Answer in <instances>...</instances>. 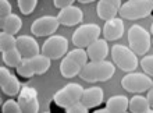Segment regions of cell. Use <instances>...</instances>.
<instances>
[{"label":"cell","mask_w":153,"mask_h":113,"mask_svg":"<svg viewBox=\"0 0 153 113\" xmlns=\"http://www.w3.org/2000/svg\"><path fill=\"white\" fill-rule=\"evenodd\" d=\"M52 59L48 56L36 55L33 57H28L21 61V64L16 67V73L20 77V81H28L33 76H42L49 70Z\"/></svg>","instance_id":"cell-1"},{"label":"cell","mask_w":153,"mask_h":113,"mask_svg":"<svg viewBox=\"0 0 153 113\" xmlns=\"http://www.w3.org/2000/svg\"><path fill=\"white\" fill-rule=\"evenodd\" d=\"M116 73V67L113 63L106 60L100 61H88L82 67L79 77L88 82H97V81H107Z\"/></svg>","instance_id":"cell-2"},{"label":"cell","mask_w":153,"mask_h":113,"mask_svg":"<svg viewBox=\"0 0 153 113\" xmlns=\"http://www.w3.org/2000/svg\"><path fill=\"white\" fill-rule=\"evenodd\" d=\"M88 53L82 48H75L68 52L63 57L60 63V73L64 78H73L76 74L81 73V70L88 63Z\"/></svg>","instance_id":"cell-3"},{"label":"cell","mask_w":153,"mask_h":113,"mask_svg":"<svg viewBox=\"0 0 153 113\" xmlns=\"http://www.w3.org/2000/svg\"><path fill=\"white\" fill-rule=\"evenodd\" d=\"M153 1L152 0H128L127 3L121 4L120 17L125 20H139L152 14Z\"/></svg>","instance_id":"cell-4"},{"label":"cell","mask_w":153,"mask_h":113,"mask_svg":"<svg viewBox=\"0 0 153 113\" xmlns=\"http://www.w3.org/2000/svg\"><path fill=\"white\" fill-rule=\"evenodd\" d=\"M111 57L117 67H120L123 71H134L138 67L137 53L131 48L124 45H114L111 48Z\"/></svg>","instance_id":"cell-5"},{"label":"cell","mask_w":153,"mask_h":113,"mask_svg":"<svg viewBox=\"0 0 153 113\" xmlns=\"http://www.w3.org/2000/svg\"><path fill=\"white\" fill-rule=\"evenodd\" d=\"M128 42L129 48L137 55H145L152 43V35L141 25H131V28L128 29Z\"/></svg>","instance_id":"cell-6"},{"label":"cell","mask_w":153,"mask_h":113,"mask_svg":"<svg viewBox=\"0 0 153 113\" xmlns=\"http://www.w3.org/2000/svg\"><path fill=\"white\" fill-rule=\"evenodd\" d=\"M82 92H84V88L81 87L79 84L76 82H70L61 88L60 91H57L53 97V102L57 103V105L63 108V109H67L71 105H74L75 102L81 101V97H82Z\"/></svg>","instance_id":"cell-7"},{"label":"cell","mask_w":153,"mask_h":113,"mask_svg":"<svg viewBox=\"0 0 153 113\" xmlns=\"http://www.w3.org/2000/svg\"><path fill=\"white\" fill-rule=\"evenodd\" d=\"M102 29L97 24H84L75 29L73 34V43L76 48H88L91 43L99 39Z\"/></svg>","instance_id":"cell-8"},{"label":"cell","mask_w":153,"mask_h":113,"mask_svg":"<svg viewBox=\"0 0 153 113\" xmlns=\"http://www.w3.org/2000/svg\"><path fill=\"white\" fill-rule=\"evenodd\" d=\"M152 84L153 80L146 73H129L125 77H123V80H121V85L125 91L135 94H142L149 91Z\"/></svg>","instance_id":"cell-9"},{"label":"cell","mask_w":153,"mask_h":113,"mask_svg":"<svg viewBox=\"0 0 153 113\" xmlns=\"http://www.w3.org/2000/svg\"><path fill=\"white\" fill-rule=\"evenodd\" d=\"M67 50H68V40L61 35H52L42 45V53L45 56L50 57L52 60H57L65 56Z\"/></svg>","instance_id":"cell-10"},{"label":"cell","mask_w":153,"mask_h":113,"mask_svg":"<svg viewBox=\"0 0 153 113\" xmlns=\"http://www.w3.org/2000/svg\"><path fill=\"white\" fill-rule=\"evenodd\" d=\"M59 25H60V22L57 20V17L43 16V17L36 18L32 22L31 32L35 37H49V35H53V34L56 32Z\"/></svg>","instance_id":"cell-11"},{"label":"cell","mask_w":153,"mask_h":113,"mask_svg":"<svg viewBox=\"0 0 153 113\" xmlns=\"http://www.w3.org/2000/svg\"><path fill=\"white\" fill-rule=\"evenodd\" d=\"M18 103L21 110L25 113H36L39 110V101H38V91L32 87H24L18 94Z\"/></svg>","instance_id":"cell-12"},{"label":"cell","mask_w":153,"mask_h":113,"mask_svg":"<svg viewBox=\"0 0 153 113\" xmlns=\"http://www.w3.org/2000/svg\"><path fill=\"white\" fill-rule=\"evenodd\" d=\"M20 82L21 81L14 74H11V71L7 67H1L0 69V88L6 95H8V97L18 95L21 91Z\"/></svg>","instance_id":"cell-13"},{"label":"cell","mask_w":153,"mask_h":113,"mask_svg":"<svg viewBox=\"0 0 153 113\" xmlns=\"http://www.w3.org/2000/svg\"><path fill=\"white\" fill-rule=\"evenodd\" d=\"M84 18V13L79 7H75V6H68V7L61 8L59 14H57V20L61 25H65V27H73V25L79 24Z\"/></svg>","instance_id":"cell-14"},{"label":"cell","mask_w":153,"mask_h":113,"mask_svg":"<svg viewBox=\"0 0 153 113\" xmlns=\"http://www.w3.org/2000/svg\"><path fill=\"white\" fill-rule=\"evenodd\" d=\"M17 49L20 50V53L22 55L24 59L36 56L40 52L39 43L35 40V38L29 37V35H20V37H17Z\"/></svg>","instance_id":"cell-15"},{"label":"cell","mask_w":153,"mask_h":113,"mask_svg":"<svg viewBox=\"0 0 153 113\" xmlns=\"http://www.w3.org/2000/svg\"><path fill=\"white\" fill-rule=\"evenodd\" d=\"M103 98H105V92L100 87H91V88L84 89L82 97H81V102L88 109H93V108H97L103 102Z\"/></svg>","instance_id":"cell-16"},{"label":"cell","mask_w":153,"mask_h":113,"mask_svg":"<svg viewBox=\"0 0 153 113\" xmlns=\"http://www.w3.org/2000/svg\"><path fill=\"white\" fill-rule=\"evenodd\" d=\"M124 34V22L121 18H111V20L106 21L105 27H103V35L106 40H117L120 39Z\"/></svg>","instance_id":"cell-17"},{"label":"cell","mask_w":153,"mask_h":113,"mask_svg":"<svg viewBox=\"0 0 153 113\" xmlns=\"http://www.w3.org/2000/svg\"><path fill=\"white\" fill-rule=\"evenodd\" d=\"M86 53H88L89 60L92 61H100L106 60V57L109 55V45L106 39H97L93 43H91L86 48Z\"/></svg>","instance_id":"cell-18"},{"label":"cell","mask_w":153,"mask_h":113,"mask_svg":"<svg viewBox=\"0 0 153 113\" xmlns=\"http://www.w3.org/2000/svg\"><path fill=\"white\" fill-rule=\"evenodd\" d=\"M129 99L124 95H114L106 102V112L111 113H124L128 110Z\"/></svg>","instance_id":"cell-19"},{"label":"cell","mask_w":153,"mask_h":113,"mask_svg":"<svg viewBox=\"0 0 153 113\" xmlns=\"http://www.w3.org/2000/svg\"><path fill=\"white\" fill-rule=\"evenodd\" d=\"M21 27H22V21H21V18L17 14H10L6 18L0 20V28H1L3 32L16 35V34L20 32Z\"/></svg>","instance_id":"cell-20"},{"label":"cell","mask_w":153,"mask_h":113,"mask_svg":"<svg viewBox=\"0 0 153 113\" xmlns=\"http://www.w3.org/2000/svg\"><path fill=\"white\" fill-rule=\"evenodd\" d=\"M118 10H120V8H117L116 6L107 3L105 0H99V1H97L96 13H97V16H99V18H102V20L109 21V20H111V18H114V17H117Z\"/></svg>","instance_id":"cell-21"},{"label":"cell","mask_w":153,"mask_h":113,"mask_svg":"<svg viewBox=\"0 0 153 113\" xmlns=\"http://www.w3.org/2000/svg\"><path fill=\"white\" fill-rule=\"evenodd\" d=\"M1 60L7 67H18L21 64V61L24 60L22 55L20 53V50L17 48L10 49V50H6V52H1Z\"/></svg>","instance_id":"cell-22"},{"label":"cell","mask_w":153,"mask_h":113,"mask_svg":"<svg viewBox=\"0 0 153 113\" xmlns=\"http://www.w3.org/2000/svg\"><path fill=\"white\" fill-rule=\"evenodd\" d=\"M128 109L131 110V112L141 113V112H150L152 108H150V103H149V101H148V98L142 97V95H135V97H132L131 101H129Z\"/></svg>","instance_id":"cell-23"},{"label":"cell","mask_w":153,"mask_h":113,"mask_svg":"<svg viewBox=\"0 0 153 113\" xmlns=\"http://www.w3.org/2000/svg\"><path fill=\"white\" fill-rule=\"evenodd\" d=\"M14 48H17V38L11 34L1 31V34H0V50L6 52V50H10Z\"/></svg>","instance_id":"cell-24"},{"label":"cell","mask_w":153,"mask_h":113,"mask_svg":"<svg viewBox=\"0 0 153 113\" xmlns=\"http://www.w3.org/2000/svg\"><path fill=\"white\" fill-rule=\"evenodd\" d=\"M17 3H18L20 11L25 16H28V14L33 13V10H35L38 4V0H17Z\"/></svg>","instance_id":"cell-25"},{"label":"cell","mask_w":153,"mask_h":113,"mask_svg":"<svg viewBox=\"0 0 153 113\" xmlns=\"http://www.w3.org/2000/svg\"><path fill=\"white\" fill-rule=\"evenodd\" d=\"M1 109H3L4 113H20V112H22L18 101H14V99L6 101L3 103V106H1Z\"/></svg>","instance_id":"cell-26"},{"label":"cell","mask_w":153,"mask_h":113,"mask_svg":"<svg viewBox=\"0 0 153 113\" xmlns=\"http://www.w3.org/2000/svg\"><path fill=\"white\" fill-rule=\"evenodd\" d=\"M141 66H142V70H143L148 76L153 77V55H152V56L142 57Z\"/></svg>","instance_id":"cell-27"},{"label":"cell","mask_w":153,"mask_h":113,"mask_svg":"<svg viewBox=\"0 0 153 113\" xmlns=\"http://www.w3.org/2000/svg\"><path fill=\"white\" fill-rule=\"evenodd\" d=\"M88 108L82 103L81 101H78V102H75L74 105H71L70 108H67L65 109V112L67 113H74V112H78V113H88Z\"/></svg>","instance_id":"cell-28"},{"label":"cell","mask_w":153,"mask_h":113,"mask_svg":"<svg viewBox=\"0 0 153 113\" xmlns=\"http://www.w3.org/2000/svg\"><path fill=\"white\" fill-rule=\"evenodd\" d=\"M13 14L11 13V4L8 0H0V17L6 18L7 16Z\"/></svg>","instance_id":"cell-29"},{"label":"cell","mask_w":153,"mask_h":113,"mask_svg":"<svg viewBox=\"0 0 153 113\" xmlns=\"http://www.w3.org/2000/svg\"><path fill=\"white\" fill-rule=\"evenodd\" d=\"M75 0H53V4L56 8H64V7H68V6H73Z\"/></svg>","instance_id":"cell-30"},{"label":"cell","mask_w":153,"mask_h":113,"mask_svg":"<svg viewBox=\"0 0 153 113\" xmlns=\"http://www.w3.org/2000/svg\"><path fill=\"white\" fill-rule=\"evenodd\" d=\"M148 101H149V103H150V108L153 109V84H152V87H150V89L148 91Z\"/></svg>","instance_id":"cell-31"},{"label":"cell","mask_w":153,"mask_h":113,"mask_svg":"<svg viewBox=\"0 0 153 113\" xmlns=\"http://www.w3.org/2000/svg\"><path fill=\"white\" fill-rule=\"evenodd\" d=\"M105 1H107V3L113 4V6H116L117 8L121 7V0H105Z\"/></svg>","instance_id":"cell-32"},{"label":"cell","mask_w":153,"mask_h":113,"mask_svg":"<svg viewBox=\"0 0 153 113\" xmlns=\"http://www.w3.org/2000/svg\"><path fill=\"white\" fill-rule=\"evenodd\" d=\"M76 1H79V3H82V4H86V3H92L95 0H76Z\"/></svg>","instance_id":"cell-33"},{"label":"cell","mask_w":153,"mask_h":113,"mask_svg":"<svg viewBox=\"0 0 153 113\" xmlns=\"http://www.w3.org/2000/svg\"><path fill=\"white\" fill-rule=\"evenodd\" d=\"M150 35L153 37V24H152V27H150Z\"/></svg>","instance_id":"cell-34"},{"label":"cell","mask_w":153,"mask_h":113,"mask_svg":"<svg viewBox=\"0 0 153 113\" xmlns=\"http://www.w3.org/2000/svg\"><path fill=\"white\" fill-rule=\"evenodd\" d=\"M152 14H153V10H152Z\"/></svg>","instance_id":"cell-35"},{"label":"cell","mask_w":153,"mask_h":113,"mask_svg":"<svg viewBox=\"0 0 153 113\" xmlns=\"http://www.w3.org/2000/svg\"><path fill=\"white\" fill-rule=\"evenodd\" d=\"M152 1H153V0H152Z\"/></svg>","instance_id":"cell-36"},{"label":"cell","mask_w":153,"mask_h":113,"mask_svg":"<svg viewBox=\"0 0 153 113\" xmlns=\"http://www.w3.org/2000/svg\"><path fill=\"white\" fill-rule=\"evenodd\" d=\"M152 38H153V37H152Z\"/></svg>","instance_id":"cell-37"}]
</instances>
